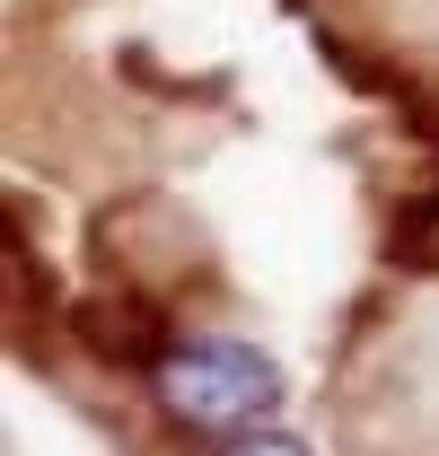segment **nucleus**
Returning <instances> with one entry per match:
<instances>
[{
  "instance_id": "f257e3e1",
  "label": "nucleus",
  "mask_w": 439,
  "mask_h": 456,
  "mask_svg": "<svg viewBox=\"0 0 439 456\" xmlns=\"http://www.w3.org/2000/svg\"><path fill=\"white\" fill-rule=\"evenodd\" d=\"M281 403H290V369L246 334H185V342H167L159 360H150V412H159L176 439L228 448L237 430L273 421Z\"/></svg>"
},
{
  "instance_id": "f03ea898",
  "label": "nucleus",
  "mask_w": 439,
  "mask_h": 456,
  "mask_svg": "<svg viewBox=\"0 0 439 456\" xmlns=\"http://www.w3.org/2000/svg\"><path fill=\"white\" fill-rule=\"evenodd\" d=\"M70 325H79V342L97 351V360H114V369H150L167 342H159V307L150 298H123V307H70Z\"/></svg>"
},
{
  "instance_id": "7ed1b4c3",
  "label": "nucleus",
  "mask_w": 439,
  "mask_h": 456,
  "mask_svg": "<svg viewBox=\"0 0 439 456\" xmlns=\"http://www.w3.org/2000/svg\"><path fill=\"white\" fill-rule=\"evenodd\" d=\"M220 456H317L308 448V430H281V421H255V430H237Z\"/></svg>"
}]
</instances>
